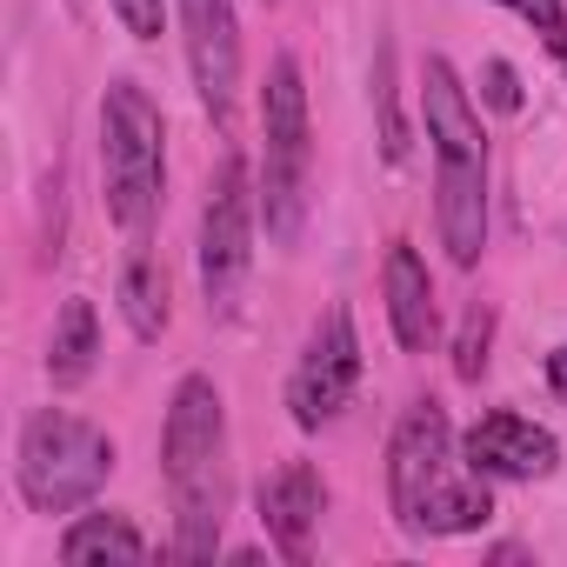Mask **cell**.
Segmentation results:
<instances>
[{
    "label": "cell",
    "mask_w": 567,
    "mask_h": 567,
    "mask_svg": "<svg viewBox=\"0 0 567 567\" xmlns=\"http://www.w3.org/2000/svg\"><path fill=\"white\" fill-rule=\"evenodd\" d=\"M388 507L408 540H454V534H481L494 520V494L461 461L447 408L434 394L414 401L388 434Z\"/></svg>",
    "instance_id": "obj_1"
},
{
    "label": "cell",
    "mask_w": 567,
    "mask_h": 567,
    "mask_svg": "<svg viewBox=\"0 0 567 567\" xmlns=\"http://www.w3.org/2000/svg\"><path fill=\"white\" fill-rule=\"evenodd\" d=\"M161 481L174 501V560H214L227 520V401L207 374H181L161 421Z\"/></svg>",
    "instance_id": "obj_2"
},
{
    "label": "cell",
    "mask_w": 567,
    "mask_h": 567,
    "mask_svg": "<svg viewBox=\"0 0 567 567\" xmlns=\"http://www.w3.org/2000/svg\"><path fill=\"white\" fill-rule=\"evenodd\" d=\"M101 187L107 220L141 240L167 200V121L141 81H107L101 94Z\"/></svg>",
    "instance_id": "obj_3"
},
{
    "label": "cell",
    "mask_w": 567,
    "mask_h": 567,
    "mask_svg": "<svg viewBox=\"0 0 567 567\" xmlns=\"http://www.w3.org/2000/svg\"><path fill=\"white\" fill-rule=\"evenodd\" d=\"M308 181H315V127H308V81L295 54L267 61L260 87V220L274 247H295L308 227Z\"/></svg>",
    "instance_id": "obj_4"
},
{
    "label": "cell",
    "mask_w": 567,
    "mask_h": 567,
    "mask_svg": "<svg viewBox=\"0 0 567 567\" xmlns=\"http://www.w3.org/2000/svg\"><path fill=\"white\" fill-rule=\"evenodd\" d=\"M114 474V434L68 414V408H34L14 441V487L34 514H81Z\"/></svg>",
    "instance_id": "obj_5"
},
{
    "label": "cell",
    "mask_w": 567,
    "mask_h": 567,
    "mask_svg": "<svg viewBox=\"0 0 567 567\" xmlns=\"http://www.w3.org/2000/svg\"><path fill=\"white\" fill-rule=\"evenodd\" d=\"M254 227H260V187L240 154H220L200 200V295L214 321L240 315L247 274H254Z\"/></svg>",
    "instance_id": "obj_6"
},
{
    "label": "cell",
    "mask_w": 567,
    "mask_h": 567,
    "mask_svg": "<svg viewBox=\"0 0 567 567\" xmlns=\"http://www.w3.org/2000/svg\"><path fill=\"white\" fill-rule=\"evenodd\" d=\"M361 388V334H354V315L334 301L315 328H308V348L288 374V414L301 434H321L328 421H341V408L354 401Z\"/></svg>",
    "instance_id": "obj_7"
},
{
    "label": "cell",
    "mask_w": 567,
    "mask_h": 567,
    "mask_svg": "<svg viewBox=\"0 0 567 567\" xmlns=\"http://www.w3.org/2000/svg\"><path fill=\"white\" fill-rule=\"evenodd\" d=\"M181 8V41H187V74L214 127H227L234 94H240V21L234 0H174Z\"/></svg>",
    "instance_id": "obj_8"
},
{
    "label": "cell",
    "mask_w": 567,
    "mask_h": 567,
    "mask_svg": "<svg viewBox=\"0 0 567 567\" xmlns=\"http://www.w3.org/2000/svg\"><path fill=\"white\" fill-rule=\"evenodd\" d=\"M461 461L481 481H547L560 467V441L540 421H527L514 408H494L461 434Z\"/></svg>",
    "instance_id": "obj_9"
},
{
    "label": "cell",
    "mask_w": 567,
    "mask_h": 567,
    "mask_svg": "<svg viewBox=\"0 0 567 567\" xmlns=\"http://www.w3.org/2000/svg\"><path fill=\"white\" fill-rule=\"evenodd\" d=\"M434 227L454 267L487 247V154H434Z\"/></svg>",
    "instance_id": "obj_10"
},
{
    "label": "cell",
    "mask_w": 567,
    "mask_h": 567,
    "mask_svg": "<svg viewBox=\"0 0 567 567\" xmlns=\"http://www.w3.org/2000/svg\"><path fill=\"white\" fill-rule=\"evenodd\" d=\"M254 507H260V527H267V540H274L280 554H288V560H308V554H315V527H321V514H328V481H321L315 461H280V467L260 481Z\"/></svg>",
    "instance_id": "obj_11"
},
{
    "label": "cell",
    "mask_w": 567,
    "mask_h": 567,
    "mask_svg": "<svg viewBox=\"0 0 567 567\" xmlns=\"http://www.w3.org/2000/svg\"><path fill=\"white\" fill-rule=\"evenodd\" d=\"M381 295H388V328H394V341H401L408 354H427L434 334H441V308H434V274H427V260H421L408 240H394L388 260H381Z\"/></svg>",
    "instance_id": "obj_12"
},
{
    "label": "cell",
    "mask_w": 567,
    "mask_h": 567,
    "mask_svg": "<svg viewBox=\"0 0 567 567\" xmlns=\"http://www.w3.org/2000/svg\"><path fill=\"white\" fill-rule=\"evenodd\" d=\"M421 121H427L434 154H487L481 114H474V101H467L447 54H427V68H421Z\"/></svg>",
    "instance_id": "obj_13"
},
{
    "label": "cell",
    "mask_w": 567,
    "mask_h": 567,
    "mask_svg": "<svg viewBox=\"0 0 567 567\" xmlns=\"http://www.w3.org/2000/svg\"><path fill=\"white\" fill-rule=\"evenodd\" d=\"M121 321H127V334L134 341H161L167 334V267H161V254L147 247V234L127 247V260H121Z\"/></svg>",
    "instance_id": "obj_14"
},
{
    "label": "cell",
    "mask_w": 567,
    "mask_h": 567,
    "mask_svg": "<svg viewBox=\"0 0 567 567\" xmlns=\"http://www.w3.org/2000/svg\"><path fill=\"white\" fill-rule=\"evenodd\" d=\"M94 368H101V315H94L87 295H68L61 315H54V334H48V381L81 388Z\"/></svg>",
    "instance_id": "obj_15"
},
{
    "label": "cell",
    "mask_w": 567,
    "mask_h": 567,
    "mask_svg": "<svg viewBox=\"0 0 567 567\" xmlns=\"http://www.w3.org/2000/svg\"><path fill=\"white\" fill-rule=\"evenodd\" d=\"M154 547H147V534L127 520V514H74L68 520V534H61V560L68 567H81V560H147Z\"/></svg>",
    "instance_id": "obj_16"
},
{
    "label": "cell",
    "mask_w": 567,
    "mask_h": 567,
    "mask_svg": "<svg viewBox=\"0 0 567 567\" xmlns=\"http://www.w3.org/2000/svg\"><path fill=\"white\" fill-rule=\"evenodd\" d=\"M374 114H381V161L408 167V121H401V81H394V48H374Z\"/></svg>",
    "instance_id": "obj_17"
},
{
    "label": "cell",
    "mask_w": 567,
    "mask_h": 567,
    "mask_svg": "<svg viewBox=\"0 0 567 567\" xmlns=\"http://www.w3.org/2000/svg\"><path fill=\"white\" fill-rule=\"evenodd\" d=\"M487 348H494V308L474 301V308L461 315V334H454V374H461V381H481V374H487Z\"/></svg>",
    "instance_id": "obj_18"
},
{
    "label": "cell",
    "mask_w": 567,
    "mask_h": 567,
    "mask_svg": "<svg viewBox=\"0 0 567 567\" xmlns=\"http://www.w3.org/2000/svg\"><path fill=\"white\" fill-rule=\"evenodd\" d=\"M501 8H507V14H520V21L540 34V48L567 61V8H560V0H501Z\"/></svg>",
    "instance_id": "obj_19"
},
{
    "label": "cell",
    "mask_w": 567,
    "mask_h": 567,
    "mask_svg": "<svg viewBox=\"0 0 567 567\" xmlns=\"http://www.w3.org/2000/svg\"><path fill=\"white\" fill-rule=\"evenodd\" d=\"M481 101H487L494 114H520V101H527V94H520V74H514L501 54L481 61Z\"/></svg>",
    "instance_id": "obj_20"
},
{
    "label": "cell",
    "mask_w": 567,
    "mask_h": 567,
    "mask_svg": "<svg viewBox=\"0 0 567 567\" xmlns=\"http://www.w3.org/2000/svg\"><path fill=\"white\" fill-rule=\"evenodd\" d=\"M114 8V21L134 34V41H154L161 34V0H107Z\"/></svg>",
    "instance_id": "obj_21"
},
{
    "label": "cell",
    "mask_w": 567,
    "mask_h": 567,
    "mask_svg": "<svg viewBox=\"0 0 567 567\" xmlns=\"http://www.w3.org/2000/svg\"><path fill=\"white\" fill-rule=\"evenodd\" d=\"M547 388H554V394L567 401V341H560V348L547 354Z\"/></svg>",
    "instance_id": "obj_22"
},
{
    "label": "cell",
    "mask_w": 567,
    "mask_h": 567,
    "mask_svg": "<svg viewBox=\"0 0 567 567\" xmlns=\"http://www.w3.org/2000/svg\"><path fill=\"white\" fill-rule=\"evenodd\" d=\"M68 8H87V0H68Z\"/></svg>",
    "instance_id": "obj_23"
}]
</instances>
